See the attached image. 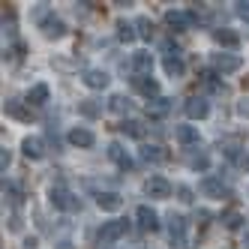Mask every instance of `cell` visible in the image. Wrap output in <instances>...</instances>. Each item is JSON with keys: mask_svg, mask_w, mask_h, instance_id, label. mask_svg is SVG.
I'll return each mask as SVG.
<instances>
[{"mask_svg": "<svg viewBox=\"0 0 249 249\" xmlns=\"http://www.w3.org/2000/svg\"><path fill=\"white\" fill-rule=\"evenodd\" d=\"M48 201L54 204L57 210H66V213H75V210H81V201L75 198L72 192H69L66 186H51V192H48Z\"/></svg>", "mask_w": 249, "mask_h": 249, "instance_id": "obj_1", "label": "cell"}, {"mask_svg": "<svg viewBox=\"0 0 249 249\" xmlns=\"http://www.w3.org/2000/svg\"><path fill=\"white\" fill-rule=\"evenodd\" d=\"M195 21H198V12H180V9H168L165 12V24L174 30V33H183V30H189Z\"/></svg>", "mask_w": 249, "mask_h": 249, "instance_id": "obj_2", "label": "cell"}, {"mask_svg": "<svg viewBox=\"0 0 249 249\" xmlns=\"http://www.w3.org/2000/svg\"><path fill=\"white\" fill-rule=\"evenodd\" d=\"M168 240L174 249H186V219L180 213H171L168 219Z\"/></svg>", "mask_w": 249, "mask_h": 249, "instance_id": "obj_3", "label": "cell"}, {"mask_svg": "<svg viewBox=\"0 0 249 249\" xmlns=\"http://www.w3.org/2000/svg\"><path fill=\"white\" fill-rule=\"evenodd\" d=\"M126 222H123V219H114V222H105L102 228H99V243L102 246H111L114 240H120L123 234H126Z\"/></svg>", "mask_w": 249, "mask_h": 249, "instance_id": "obj_4", "label": "cell"}, {"mask_svg": "<svg viewBox=\"0 0 249 249\" xmlns=\"http://www.w3.org/2000/svg\"><path fill=\"white\" fill-rule=\"evenodd\" d=\"M243 66V60L237 54H213V69L222 75H231V72H237V69Z\"/></svg>", "mask_w": 249, "mask_h": 249, "instance_id": "obj_5", "label": "cell"}, {"mask_svg": "<svg viewBox=\"0 0 249 249\" xmlns=\"http://www.w3.org/2000/svg\"><path fill=\"white\" fill-rule=\"evenodd\" d=\"M183 111H186L189 120H204V117L210 114V105H207V99H201V96H192V99H186Z\"/></svg>", "mask_w": 249, "mask_h": 249, "instance_id": "obj_6", "label": "cell"}, {"mask_svg": "<svg viewBox=\"0 0 249 249\" xmlns=\"http://www.w3.org/2000/svg\"><path fill=\"white\" fill-rule=\"evenodd\" d=\"M135 219H138L141 231H159V216H156V210L147 207V204H141V207L135 210Z\"/></svg>", "mask_w": 249, "mask_h": 249, "instance_id": "obj_7", "label": "cell"}, {"mask_svg": "<svg viewBox=\"0 0 249 249\" xmlns=\"http://www.w3.org/2000/svg\"><path fill=\"white\" fill-rule=\"evenodd\" d=\"M144 192L150 195V198H168V195H171V183L165 180V177H150V180L144 183Z\"/></svg>", "mask_w": 249, "mask_h": 249, "instance_id": "obj_8", "label": "cell"}, {"mask_svg": "<svg viewBox=\"0 0 249 249\" xmlns=\"http://www.w3.org/2000/svg\"><path fill=\"white\" fill-rule=\"evenodd\" d=\"M81 81H84L87 87H90V90H105L111 78H108V72H102V69H87Z\"/></svg>", "mask_w": 249, "mask_h": 249, "instance_id": "obj_9", "label": "cell"}, {"mask_svg": "<svg viewBox=\"0 0 249 249\" xmlns=\"http://www.w3.org/2000/svg\"><path fill=\"white\" fill-rule=\"evenodd\" d=\"M69 144H72V147H93L96 135L90 129H84V126H75L72 132H69Z\"/></svg>", "mask_w": 249, "mask_h": 249, "instance_id": "obj_10", "label": "cell"}, {"mask_svg": "<svg viewBox=\"0 0 249 249\" xmlns=\"http://www.w3.org/2000/svg\"><path fill=\"white\" fill-rule=\"evenodd\" d=\"M39 27H42V36H45V39H60L63 33H66V24H63L60 18H54V15H48Z\"/></svg>", "mask_w": 249, "mask_h": 249, "instance_id": "obj_11", "label": "cell"}, {"mask_svg": "<svg viewBox=\"0 0 249 249\" xmlns=\"http://www.w3.org/2000/svg\"><path fill=\"white\" fill-rule=\"evenodd\" d=\"M108 159H111V162H114L117 168H123V171H129V168H132V159H129V153L123 150V147L117 144V141H114V144H108Z\"/></svg>", "mask_w": 249, "mask_h": 249, "instance_id": "obj_12", "label": "cell"}, {"mask_svg": "<svg viewBox=\"0 0 249 249\" xmlns=\"http://www.w3.org/2000/svg\"><path fill=\"white\" fill-rule=\"evenodd\" d=\"M96 204H99V210L117 213V210L123 207V198H120L117 192H99V195H96Z\"/></svg>", "mask_w": 249, "mask_h": 249, "instance_id": "obj_13", "label": "cell"}, {"mask_svg": "<svg viewBox=\"0 0 249 249\" xmlns=\"http://www.w3.org/2000/svg\"><path fill=\"white\" fill-rule=\"evenodd\" d=\"M198 189L207 195V198H222V195H225V186H222L219 177H204V180L198 183Z\"/></svg>", "mask_w": 249, "mask_h": 249, "instance_id": "obj_14", "label": "cell"}, {"mask_svg": "<svg viewBox=\"0 0 249 249\" xmlns=\"http://www.w3.org/2000/svg\"><path fill=\"white\" fill-rule=\"evenodd\" d=\"M21 150H24V156H27V159H42L45 144H42V138L30 135V138H24V141H21Z\"/></svg>", "mask_w": 249, "mask_h": 249, "instance_id": "obj_15", "label": "cell"}, {"mask_svg": "<svg viewBox=\"0 0 249 249\" xmlns=\"http://www.w3.org/2000/svg\"><path fill=\"white\" fill-rule=\"evenodd\" d=\"M132 87H135L138 93H144L147 99L159 93V84H156V81H153L150 75H135V78H132Z\"/></svg>", "mask_w": 249, "mask_h": 249, "instance_id": "obj_16", "label": "cell"}, {"mask_svg": "<svg viewBox=\"0 0 249 249\" xmlns=\"http://www.w3.org/2000/svg\"><path fill=\"white\" fill-rule=\"evenodd\" d=\"M213 39H216L222 48H237L240 45V36L234 30H228V27H219V30H213Z\"/></svg>", "mask_w": 249, "mask_h": 249, "instance_id": "obj_17", "label": "cell"}, {"mask_svg": "<svg viewBox=\"0 0 249 249\" xmlns=\"http://www.w3.org/2000/svg\"><path fill=\"white\" fill-rule=\"evenodd\" d=\"M132 69L138 75H150V69H153V57L147 54V51H135L132 54Z\"/></svg>", "mask_w": 249, "mask_h": 249, "instance_id": "obj_18", "label": "cell"}, {"mask_svg": "<svg viewBox=\"0 0 249 249\" xmlns=\"http://www.w3.org/2000/svg\"><path fill=\"white\" fill-rule=\"evenodd\" d=\"M162 69L171 75V78H180L183 72H186V66H183V60H180V54H165V60H162Z\"/></svg>", "mask_w": 249, "mask_h": 249, "instance_id": "obj_19", "label": "cell"}, {"mask_svg": "<svg viewBox=\"0 0 249 249\" xmlns=\"http://www.w3.org/2000/svg\"><path fill=\"white\" fill-rule=\"evenodd\" d=\"M48 102V84H36L27 93V105H45Z\"/></svg>", "mask_w": 249, "mask_h": 249, "instance_id": "obj_20", "label": "cell"}, {"mask_svg": "<svg viewBox=\"0 0 249 249\" xmlns=\"http://www.w3.org/2000/svg\"><path fill=\"white\" fill-rule=\"evenodd\" d=\"M174 135H177L180 144H198V129H195V126H177Z\"/></svg>", "mask_w": 249, "mask_h": 249, "instance_id": "obj_21", "label": "cell"}, {"mask_svg": "<svg viewBox=\"0 0 249 249\" xmlns=\"http://www.w3.org/2000/svg\"><path fill=\"white\" fill-rule=\"evenodd\" d=\"M141 159L144 162H165V150L156 147V144H144L141 147Z\"/></svg>", "mask_w": 249, "mask_h": 249, "instance_id": "obj_22", "label": "cell"}, {"mask_svg": "<svg viewBox=\"0 0 249 249\" xmlns=\"http://www.w3.org/2000/svg\"><path fill=\"white\" fill-rule=\"evenodd\" d=\"M78 111H81L84 117L93 120V117L102 114V102H96V99H81V102H78Z\"/></svg>", "mask_w": 249, "mask_h": 249, "instance_id": "obj_23", "label": "cell"}, {"mask_svg": "<svg viewBox=\"0 0 249 249\" xmlns=\"http://www.w3.org/2000/svg\"><path fill=\"white\" fill-rule=\"evenodd\" d=\"M3 111L12 114V117H18V120H30V117H33L30 108H24V105H21V102H15V99H9V102L3 105Z\"/></svg>", "mask_w": 249, "mask_h": 249, "instance_id": "obj_24", "label": "cell"}, {"mask_svg": "<svg viewBox=\"0 0 249 249\" xmlns=\"http://www.w3.org/2000/svg\"><path fill=\"white\" fill-rule=\"evenodd\" d=\"M168 108H171V99H153V102H147V114H153V117H162V114H168Z\"/></svg>", "mask_w": 249, "mask_h": 249, "instance_id": "obj_25", "label": "cell"}, {"mask_svg": "<svg viewBox=\"0 0 249 249\" xmlns=\"http://www.w3.org/2000/svg\"><path fill=\"white\" fill-rule=\"evenodd\" d=\"M222 225H225L228 231H237V228L243 225V216H240L237 210H225V213H222Z\"/></svg>", "mask_w": 249, "mask_h": 249, "instance_id": "obj_26", "label": "cell"}, {"mask_svg": "<svg viewBox=\"0 0 249 249\" xmlns=\"http://www.w3.org/2000/svg\"><path fill=\"white\" fill-rule=\"evenodd\" d=\"M120 129L126 132L129 138H144V126H141L138 120H126V123H120Z\"/></svg>", "mask_w": 249, "mask_h": 249, "instance_id": "obj_27", "label": "cell"}, {"mask_svg": "<svg viewBox=\"0 0 249 249\" xmlns=\"http://www.w3.org/2000/svg\"><path fill=\"white\" fill-rule=\"evenodd\" d=\"M3 195H6V201H9L12 207H21V201H24V198H21V192L15 189L12 183H6V180H3Z\"/></svg>", "mask_w": 249, "mask_h": 249, "instance_id": "obj_28", "label": "cell"}, {"mask_svg": "<svg viewBox=\"0 0 249 249\" xmlns=\"http://www.w3.org/2000/svg\"><path fill=\"white\" fill-rule=\"evenodd\" d=\"M117 39H120V42H135V30H132V24L120 21V24H117Z\"/></svg>", "mask_w": 249, "mask_h": 249, "instance_id": "obj_29", "label": "cell"}, {"mask_svg": "<svg viewBox=\"0 0 249 249\" xmlns=\"http://www.w3.org/2000/svg\"><path fill=\"white\" fill-rule=\"evenodd\" d=\"M108 108H111L114 114H123V111H129V99H126V96H111V99H108Z\"/></svg>", "mask_w": 249, "mask_h": 249, "instance_id": "obj_30", "label": "cell"}, {"mask_svg": "<svg viewBox=\"0 0 249 249\" xmlns=\"http://www.w3.org/2000/svg\"><path fill=\"white\" fill-rule=\"evenodd\" d=\"M138 36H144V39L153 36V24H150L147 18H138Z\"/></svg>", "mask_w": 249, "mask_h": 249, "instance_id": "obj_31", "label": "cell"}, {"mask_svg": "<svg viewBox=\"0 0 249 249\" xmlns=\"http://www.w3.org/2000/svg\"><path fill=\"white\" fill-rule=\"evenodd\" d=\"M189 165H192L195 171H204V168L210 165V159H207V156L201 153V156H192V159H189Z\"/></svg>", "mask_w": 249, "mask_h": 249, "instance_id": "obj_32", "label": "cell"}, {"mask_svg": "<svg viewBox=\"0 0 249 249\" xmlns=\"http://www.w3.org/2000/svg\"><path fill=\"white\" fill-rule=\"evenodd\" d=\"M234 165H237L240 171H249V153H246V150H240V153L234 156Z\"/></svg>", "mask_w": 249, "mask_h": 249, "instance_id": "obj_33", "label": "cell"}, {"mask_svg": "<svg viewBox=\"0 0 249 249\" xmlns=\"http://www.w3.org/2000/svg\"><path fill=\"white\" fill-rule=\"evenodd\" d=\"M177 195H180L183 204H192V189L189 186H177Z\"/></svg>", "mask_w": 249, "mask_h": 249, "instance_id": "obj_34", "label": "cell"}, {"mask_svg": "<svg viewBox=\"0 0 249 249\" xmlns=\"http://www.w3.org/2000/svg\"><path fill=\"white\" fill-rule=\"evenodd\" d=\"M9 162H12V153L3 147V150H0V168H3V174H6V168H9Z\"/></svg>", "mask_w": 249, "mask_h": 249, "instance_id": "obj_35", "label": "cell"}, {"mask_svg": "<svg viewBox=\"0 0 249 249\" xmlns=\"http://www.w3.org/2000/svg\"><path fill=\"white\" fill-rule=\"evenodd\" d=\"M234 6H237V15H240V18L249 21V3H246V0H240V3H234Z\"/></svg>", "mask_w": 249, "mask_h": 249, "instance_id": "obj_36", "label": "cell"}, {"mask_svg": "<svg viewBox=\"0 0 249 249\" xmlns=\"http://www.w3.org/2000/svg\"><path fill=\"white\" fill-rule=\"evenodd\" d=\"M9 231H21V219H18V216L9 219Z\"/></svg>", "mask_w": 249, "mask_h": 249, "instance_id": "obj_37", "label": "cell"}, {"mask_svg": "<svg viewBox=\"0 0 249 249\" xmlns=\"http://www.w3.org/2000/svg\"><path fill=\"white\" fill-rule=\"evenodd\" d=\"M54 249H75V246H72V243H69V240H60V243H57Z\"/></svg>", "mask_w": 249, "mask_h": 249, "instance_id": "obj_38", "label": "cell"}, {"mask_svg": "<svg viewBox=\"0 0 249 249\" xmlns=\"http://www.w3.org/2000/svg\"><path fill=\"white\" fill-rule=\"evenodd\" d=\"M243 246H246V249H249V234H246V243H243Z\"/></svg>", "mask_w": 249, "mask_h": 249, "instance_id": "obj_39", "label": "cell"}]
</instances>
